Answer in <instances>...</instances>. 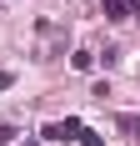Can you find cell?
<instances>
[{
    "label": "cell",
    "mask_w": 140,
    "mask_h": 146,
    "mask_svg": "<svg viewBox=\"0 0 140 146\" xmlns=\"http://www.w3.org/2000/svg\"><path fill=\"white\" fill-rule=\"evenodd\" d=\"M10 136H15V131H10V126H0V141H10Z\"/></svg>",
    "instance_id": "obj_4"
},
{
    "label": "cell",
    "mask_w": 140,
    "mask_h": 146,
    "mask_svg": "<svg viewBox=\"0 0 140 146\" xmlns=\"http://www.w3.org/2000/svg\"><path fill=\"white\" fill-rule=\"evenodd\" d=\"M120 131H130V136L140 141V116H120Z\"/></svg>",
    "instance_id": "obj_3"
},
{
    "label": "cell",
    "mask_w": 140,
    "mask_h": 146,
    "mask_svg": "<svg viewBox=\"0 0 140 146\" xmlns=\"http://www.w3.org/2000/svg\"><path fill=\"white\" fill-rule=\"evenodd\" d=\"M80 131H85L80 121H50L40 136H45V141H80Z\"/></svg>",
    "instance_id": "obj_1"
},
{
    "label": "cell",
    "mask_w": 140,
    "mask_h": 146,
    "mask_svg": "<svg viewBox=\"0 0 140 146\" xmlns=\"http://www.w3.org/2000/svg\"><path fill=\"white\" fill-rule=\"evenodd\" d=\"M105 20H125V0H105Z\"/></svg>",
    "instance_id": "obj_2"
}]
</instances>
